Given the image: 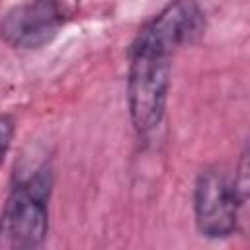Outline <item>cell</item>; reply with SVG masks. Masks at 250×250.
<instances>
[{"label": "cell", "mask_w": 250, "mask_h": 250, "mask_svg": "<svg viewBox=\"0 0 250 250\" xmlns=\"http://www.w3.org/2000/svg\"><path fill=\"white\" fill-rule=\"evenodd\" d=\"M51 191L49 170H39L10 191L0 213V248H37L47 234V199Z\"/></svg>", "instance_id": "cell-2"}, {"label": "cell", "mask_w": 250, "mask_h": 250, "mask_svg": "<svg viewBox=\"0 0 250 250\" xmlns=\"http://www.w3.org/2000/svg\"><path fill=\"white\" fill-rule=\"evenodd\" d=\"M242 199L234 182L219 168H207L199 174L195 184V223L201 234L209 238H223L232 234L238 223V209Z\"/></svg>", "instance_id": "cell-4"}, {"label": "cell", "mask_w": 250, "mask_h": 250, "mask_svg": "<svg viewBox=\"0 0 250 250\" xmlns=\"http://www.w3.org/2000/svg\"><path fill=\"white\" fill-rule=\"evenodd\" d=\"M12 137H14V121L10 115L0 113V164L4 160V154L8 152Z\"/></svg>", "instance_id": "cell-5"}, {"label": "cell", "mask_w": 250, "mask_h": 250, "mask_svg": "<svg viewBox=\"0 0 250 250\" xmlns=\"http://www.w3.org/2000/svg\"><path fill=\"white\" fill-rule=\"evenodd\" d=\"M80 0H31L12 8L2 23L0 35L20 49H39L74 18Z\"/></svg>", "instance_id": "cell-3"}, {"label": "cell", "mask_w": 250, "mask_h": 250, "mask_svg": "<svg viewBox=\"0 0 250 250\" xmlns=\"http://www.w3.org/2000/svg\"><path fill=\"white\" fill-rule=\"evenodd\" d=\"M174 49L141 27L129 49L127 96L133 125L139 133L154 129L166 107Z\"/></svg>", "instance_id": "cell-1"}]
</instances>
